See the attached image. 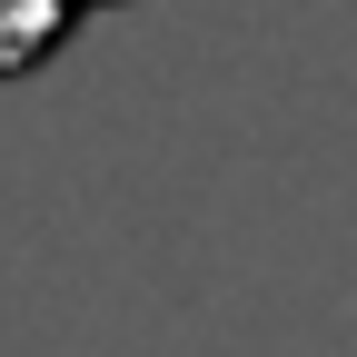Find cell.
I'll return each instance as SVG.
<instances>
[{"label":"cell","instance_id":"cell-1","mask_svg":"<svg viewBox=\"0 0 357 357\" xmlns=\"http://www.w3.org/2000/svg\"><path fill=\"white\" fill-rule=\"evenodd\" d=\"M70 10L79 0H0V79H20V70H40L70 40Z\"/></svg>","mask_w":357,"mask_h":357}]
</instances>
